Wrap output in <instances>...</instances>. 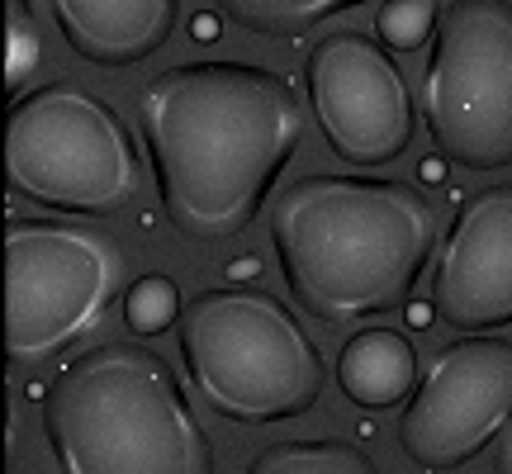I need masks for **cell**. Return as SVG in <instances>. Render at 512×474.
Segmentation results:
<instances>
[{"mask_svg": "<svg viewBox=\"0 0 512 474\" xmlns=\"http://www.w3.org/2000/svg\"><path fill=\"white\" fill-rule=\"evenodd\" d=\"M512 427V337L465 332L422 370L399 413V451L418 470H456Z\"/></svg>", "mask_w": 512, "mask_h": 474, "instance_id": "8", "label": "cell"}, {"mask_svg": "<svg viewBox=\"0 0 512 474\" xmlns=\"http://www.w3.org/2000/svg\"><path fill=\"white\" fill-rule=\"evenodd\" d=\"M437 0H380V15H375V29L389 48L399 53H413L427 38L437 34Z\"/></svg>", "mask_w": 512, "mask_h": 474, "instance_id": "16", "label": "cell"}, {"mask_svg": "<svg viewBox=\"0 0 512 474\" xmlns=\"http://www.w3.org/2000/svg\"><path fill=\"white\" fill-rule=\"evenodd\" d=\"M242 474H380L366 446H351L337 437H309V441H275Z\"/></svg>", "mask_w": 512, "mask_h": 474, "instance_id": "13", "label": "cell"}, {"mask_svg": "<svg viewBox=\"0 0 512 474\" xmlns=\"http://www.w3.org/2000/svg\"><path fill=\"white\" fill-rule=\"evenodd\" d=\"M181 365L204 403L228 422L266 427L318 408L328 365L304 323L252 285H219L181 313Z\"/></svg>", "mask_w": 512, "mask_h": 474, "instance_id": "4", "label": "cell"}, {"mask_svg": "<svg viewBox=\"0 0 512 474\" xmlns=\"http://www.w3.org/2000/svg\"><path fill=\"white\" fill-rule=\"evenodd\" d=\"M256 271H261V266H256V256L252 261H238V266H233V280H238V275H256Z\"/></svg>", "mask_w": 512, "mask_h": 474, "instance_id": "20", "label": "cell"}, {"mask_svg": "<svg viewBox=\"0 0 512 474\" xmlns=\"http://www.w3.org/2000/svg\"><path fill=\"white\" fill-rule=\"evenodd\" d=\"M57 474H214V441L185 384L143 342H100L43 389Z\"/></svg>", "mask_w": 512, "mask_h": 474, "instance_id": "3", "label": "cell"}, {"mask_svg": "<svg viewBox=\"0 0 512 474\" xmlns=\"http://www.w3.org/2000/svg\"><path fill=\"white\" fill-rule=\"evenodd\" d=\"M271 247L299 309L361 323L413 299L437 256V209L408 181L304 176L275 195Z\"/></svg>", "mask_w": 512, "mask_h": 474, "instance_id": "2", "label": "cell"}, {"mask_svg": "<svg viewBox=\"0 0 512 474\" xmlns=\"http://www.w3.org/2000/svg\"><path fill=\"white\" fill-rule=\"evenodd\" d=\"M432 313L451 332L512 328V181L460 204L432 271Z\"/></svg>", "mask_w": 512, "mask_h": 474, "instance_id": "10", "label": "cell"}, {"mask_svg": "<svg viewBox=\"0 0 512 474\" xmlns=\"http://www.w3.org/2000/svg\"><path fill=\"white\" fill-rule=\"evenodd\" d=\"M67 48L95 67H138L176 34L181 0H48Z\"/></svg>", "mask_w": 512, "mask_h": 474, "instance_id": "11", "label": "cell"}, {"mask_svg": "<svg viewBox=\"0 0 512 474\" xmlns=\"http://www.w3.org/2000/svg\"><path fill=\"white\" fill-rule=\"evenodd\" d=\"M119 242L86 223L15 219L5 228V351L34 365L105 323L119 290Z\"/></svg>", "mask_w": 512, "mask_h": 474, "instance_id": "6", "label": "cell"}, {"mask_svg": "<svg viewBox=\"0 0 512 474\" xmlns=\"http://www.w3.org/2000/svg\"><path fill=\"white\" fill-rule=\"evenodd\" d=\"M138 124L166 219L195 242L252 228L304 138V105L256 62H185L138 91Z\"/></svg>", "mask_w": 512, "mask_h": 474, "instance_id": "1", "label": "cell"}, {"mask_svg": "<svg viewBox=\"0 0 512 474\" xmlns=\"http://www.w3.org/2000/svg\"><path fill=\"white\" fill-rule=\"evenodd\" d=\"M498 474H512V427L498 441Z\"/></svg>", "mask_w": 512, "mask_h": 474, "instance_id": "18", "label": "cell"}, {"mask_svg": "<svg viewBox=\"0 0 512 474\" xmlns=\"http://www.w3.org/2000/svg\"><path fill=\"white\" fill-rule=\"evenodd\" d=\"M10 190L53 214H114L138 190V147L124 119L72 81H48L5 114Z\"/></svg>", "mask_w": 512, "mask_h": 474, "instance_id": "5", "label": "cell"}, {"mask_svg": "<svg viewBox=\"0 0 512 474\" xmlns=\"http://www.w3.org/2000/svg\"><path fill=\"white\" fill-rule=\"evenodd\" d=\"M418 351L399 328H366L337 356V384L356 408H399L418 389Z\"/></svg>", "mask_w": 512, "mask_h": 474, "instance_id": "12", "label": "cell"}, {"mask_svg": "<svg viewBox=\"0 0 512 474\" xmlns=\"http://www.w3.org/2000/svg\"><path fill=\"white\" fill-rule=\"evenodd\" d=\"M5 81H10V100L24 91V76L38 67V24L29 0H5Z\"/></svg>", "mask_w": 512, "mask_h": 474, "instance_id": "17", "label": "cell"}, {"mask_svg": "<svg viewBox=\"0 0 512 474\" xmlns=\"http://www.w3.org/2000/svg\"><path fill=\"white\" fill-rule=\"evenodd\" d=\"M422 119L446 162L512 166V0H451L422 67Z\"/></svg>", "mask_w": 512, "mask_h": 474, "instance_id": "7", "label": "cell"}, {"mask_svg": "<svg viewBox=\"0 0 512 474\" xmlns=\"http://www.w3.org/2000/svg\"><path fill=\"white\" fill-rule=\"evenodd\" d=\"M223 15L233 19L238 29L261 38H299L328 24L332 15H347L356 5H370V0H219Z\"/></svg>", "mask_w": 512, "mask_h": 474, "instance_id": "14", "label": "cell"}, {"mask_svg": "<svg viewBox=\"0 0 512 474\" xmlns=\"http://www.w3.org/2000/svg\"><path fill=\"white\" fill-rule=\"evenodd\" d=\"M309 105L328 147L351 166H389L413 143V95L399 62L356 29L318 38L304 62Z\"/></svg>", "mask_w": 512, "mask_h": 474, "instance_id": "9", "label": "cell"}, {"mask_svg": "<svg viewBox=\"0 0 512 474\" xmlns=\"http://www.w3.org/2000/svg\"><path fill=\"white\" fill-rule=\"evenodd\" d=\"M195 38H219V19L200 15V19H195Z\"/></svg>", "mask_w": 512, "mask_h": 474, "instance_id": "19", "label": "cell"}, {"mask_svg": "<svg viewBox=\"0 0 512 474\" xmlns=\"http://www.w3.org/2000/svg\"><path fill=\"white\" fill-rule=\"evenodd\" d=\"M181 313V290L171 275H138L124 290V323L138 337H157V332L176 328Z\"/></svg>", "mask_w": 512, "mask_h": 474, "instance_id": "15", "label": "cell"}]
</instances>
